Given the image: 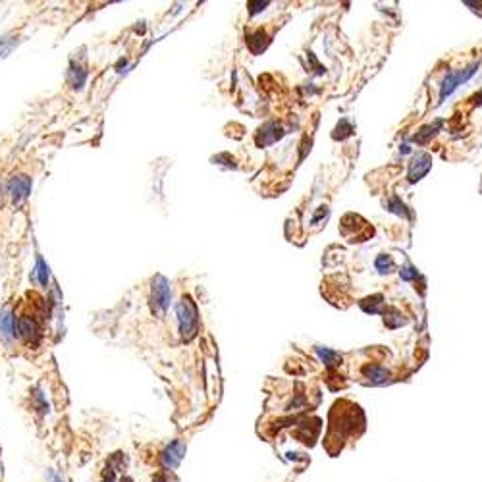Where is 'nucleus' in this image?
Instances as JSON below:
<instances>
[{
    "mask_svg": "<svg viewBox=\"0 0 482 482\" xmlns=\"http://www.w3.org/2000/svg\"><path fill=\"white\" fill-rule=\"evenodd\" d=\"M178 318H180V330H182V338L185 341H189L195 334H197L199 326V316H197V307L189 297H183L182 303L178 305Z\"/></svg>",
    "mask_w": 482,
    "mask_h": 482,
    "instance_id": "1",
    "label": "nucleus"
},
{
    "mask_svg": "<svg viewBox=\"0 0 482 482\" xmlns=\"http://www.w3.org/2000/svg\"><path fill=\"white\" fill-rule=\"evenodd\" d=\"M120 482H131V478H127V476H124V478H122V480H120Z\"/></svg>",
    "mask_w": 482,
    "mask_h": 482,
    "instance_id": "15",
    "label": "nucleus"
},
{
    "mask_svg": "<svg viewBox=\"0 0 482 482\" xmlns=\"http://www.w3.org/2000/svg\"><path fill=\"white\" fill-rule=\"evenodd\" d=\"M364 376L371 380L372 384H380L388 378V371L382 367H367L364 369Z\"/></svg>",
    "mask_w": 482,
    "mask_h": 482,
    "instance_id": "8",
    "label": "nucleus"
},
{
    "mask_svg": "<svg viewBox=\"0 0 482 482\" xmlns=\"http://www.w3.org/2000/svg\"><path fill=\"white\" fill-rule=\"evenodd\" d=\"M183 453H185L183 442L176 440V442L170 444L166 450L162 451V465H164V469H176V467L180 465V461L183 459Z\"/></svg>",
    "mask_w": 482,
    "mask_h": 482,
    "instance_id": "4",
    "label": "nucleus"
},
{
    "mask_svg": "<svg viewBox=\"0 0 482 482\" xmlns=\"http://www.w3.org/2000/svg\"><path fill=\"white\" fill-rule=\"evenodd\" d=\"M0 328H2V332H4V336H12L14 334V330L17 328V324L14 322V316H12V313H2V316H0Z\"/></svg>",
    "mask_w": 482,
    "mask_h": 482,
    "instance_id": "9",
    "label": "nucleus"
},
{
    "mask_svg": "<svg viewBox=\"0 0 482 482\" xmlns=\"http://www.w3.org/2000/svg\"><path fill=\"white\" fill-rule=\"evenodd\" d=\"M17 332L22 334L27 341H37V338H39V326L35 322V318L24 316V318H20V322H17Z\"/></svg>",
    "mask_w": 482,
    "mask_h": 482,
    "instance_id": "7",
    "label": "nucleus"
},
{
    "mask_svg": "<svg viewBox=\"0 0 482 482\" xmlns=\"http://www.w3.org/2000/svg\"><path fill=\"white\" fill-rule=\"evenodd\" d=\"M474 71H476V64L469 66V68H465V70H457V71L448 73V78L444 79V83H442V95H440V99L444 101L446 97H450L451 93L459 87V85H463L467 79L473 75Z\"/></svg>",
    "mask_w": 482,
    "mask_h": 482,
    "instance_id": "2",
    "label": "nucleus"
},
{
    "mask_svg": "<svg viewBox=\"0 0 482 482\" xmlns=\"http://www.w3.org/2000/svg\"><path fill=\"white\" fill-rule=\"evenodd\" d=\"M415 276H417V270L411 268V266H407V268L401 270V278H403V280H411V278H415Z\"/></svg>",
    "mask_w": 482,
    "mask_h": 482,
    "instance_id": "13",
    "label": "nucleus"
},
{
    "mask_svg": "<svg viewBox=\"0 0 482 482\" xmlns=\"http://www.w3.org/2000/svg\"><path fill=\"white\" fill-rule=\"evenodd\" d=\"M392 266H394V264H392V259L386 257V255H380L378 261H376V268H378L380 272H390Z\"/></svg>",
    "mask_w": 482,
    "mask_h": 482,
    "instance_id": "11",
    "label": "nucleus"
},
{
    "mask_svg": "<svg viewBox=\"0 0 482 482\" xmlns=\"http://www.w3.org/2000/svg\"><path fill=\"white\" fill-rule=\"evenodd\" d=\"M430 166H432V158L428 157L427 152H419L417 157L413 158L411 166H409V180L411 182L420 180L430 170Z\"/></svg>",
    "mask_w": 482,
    "mask_h": 482,
    "instance_id": "5",
    "label": "nucleus"
},
{
    "mask_svg": "<svg viewBox=\"0 0 482 482\" xmlns=\"http://www.w3.org/2000/svg\"><path fill=\"white\" fill-rule=\"evenodd\" d=\"M29 187H31L29 178H27V176H17V178H14V180L10 182V185H8L10 197L14 199V203L24 201V199L29 195Z\"/></svg>",
    "mask_w": 482,
    "mask_h": 482,
    "instance_id": "6",
    "label": "nucleus"
},
{
    "mask_svg": "<svg viewBox=\"0 0 482 482\" xmlns=\"http://www.w3.org/2000/svg\"><path fill=\"white\" fill-rule=\"evenodd\" d=\"M152 303L160 313L170 307V285L164 276H157L152 282Z\"/></svg>",
    "mask_w": 482,
    "mask_h": 482,
    "instance_id": "3",
    "label": "nucleus"
},
{
    "mask_svg": "<svg viewBox=\"0 0 482 482\" xmlns=\"http://www.w3.org/2000/svg\"><path fill=\"white\" fill-rule=\"evenodd\" d=\"M39 280H41V284H47L48 282V268L45 266L43 261H39Z\"/></svg>",
    "mask_w": 482,
    "mask_h": 482,
    "instance_id": "12",
    "label": "nucleus"
},
{
    "mask_svg": "<svg viewBox=\"0 0 482 482\" xmlns=\"http://www.w3.org/2000/svg\"><path fill=\"white\" fill-rule=\"evenodd\" d=\"M50 482H64L60 476H54V474H50Z\"/></svg>",
    "mask_w": 482,
    "mask_h": 482,
    "instance_id": "14",
    "label": "nucleus"
},
{
    "mask_svg": "<svg viewBox=\"0 0 482 482\" xmlns=\"http://www.w3.org/2000/svg\"><path fill=\"white\" fill-rule=\"evenodd\" d=\"M318 355L322 357V361H324V363L328 364V367H332V364H338V361H341V357L338 355V353L330 351V349L318 348Z\"/></svg>",
    "mask_w": 482,
    "mask_h": 482,
    "instance_id": "10",
    "label": "nucleus"
}]
</instances>
